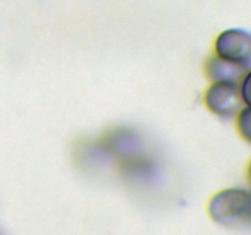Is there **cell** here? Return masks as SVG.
Wrapping results in <instances>:
<instances>
[{
	"mask_svg": "<svg viewBox=\"0 0 251 235\" xmlns=\"http://www.w3.org/2000/svg\"><path fill=\"white\" fill-rule=\"evenodd\" d=\"M208 212L213 220L225 225L251 222V190L230 188L216 193L210 201Z\"/></svg>",
	"mask_w": 251,
	"mask_h": 235,
	"instance_id": "obj_1",
	"label": "cell"
},
{
	"mask_svg": "<svg viewBox=\"0 0 251 235\" xmlns=\"http://www.w3.org/2000/svg\"><path fill=\"white\" fill-rule=\"evenodd\" d=\"M213 54L248 69L251 66V32L244 28H227L213 43Z\"/></svg>",
	"mask_w": 251,
	"mask_h": 235,
	"instance_id": "obj_2",
	"label": "cell"
},
{
	"mask_svg": "<svg viewBox=\"0 0 251 235\" xmlns=\"http://www.w3.org/2000/svg\"><path fill=\"white\" fill-rule=\"evenodd\" d=\"M203 104L208 112L222 119H234L243 107L238 83L211 82L203 93Z\"/></svg>",
	"mask_w": 251,
	"mask_h": 235,
	"instance_id": "obj_3",
	"label": "cell"
},
{
	"mask_svg": "<svg viewBox=\"0 0 251 235\" xmlns=\"http://www.w3.org/2000/svg\"><path fill=\"white\" fill-rule=\"evenodd\" d=\"M247 69L242 68L239 65L230 63V61L225 60V59L220 58V56L212 55L207 58L203 65V71L205 75L211 82H220V81H225V82H239L240 77L244 73Z\"/></svg>",
	"mask_w": 251,
	"mask_h": 235,
	"instance_id": "obj_4",
	"label": "cell"
},
{
	"mask_svg": "<svg viewBox=\"0 0 251 235\" xmlns=\"http://www.w3.org/2000/svg\"><path fill=\"white\" fill-rule=\"evenodd\" d=\"M234 124L239 136L251 144V107L240 108L234 117Z\"/></svg>",
	"mask_w": 251,
	"mask_h": 235,
	"instance_id": "obj_5",
	"label": "cell"
},
{
	"mask_svg": "<svg viewBox=\"0 0 251 235\" xmlns=\"http://www.w3.org/2000/svg\"><path fill=\"white\" fill-rule=\"evenodd\" d=\"M240 100L245 107H251V66L244 71L238 82Z\"/></svg>",
	"mask_w": 251,
	"mask_h": 235,
	"instance_id": "obj_6",
	"label": "cell"
},
{
	"mask_svg": "<svg viewBox=\"0 0 251 235\" xmlns=\"http://www.w3.org/2000/svg\"><path fill=\"white\" fill-rule=\"evenodd\" d=\"M247 174H248V179H249L250 184H251V159L249 162V164H248V169H247Z\"/></svg>",
	"mask_w": 251,
	"mask_h": 235,
	"instance_id": "obj_7",
	"label": "cell"
}]
</instances>
